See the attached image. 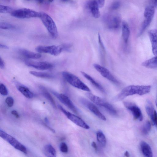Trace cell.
<instances>
[{
    "label": "cell",
    "instance_id": "cell-1",
    "mask_svg": "<svg viewBox=\"0 0 157 157\" xmlns=\"http://www.w3.org/2000/svg\"><path fill=\"white\" fill-rule=\"evenodd\" d=\"M151 86L149 85H131L124 88L114 98V101H119L123 100L127 96L137 94L142 95L149 93Z\"/></svg>",
    "mask_w": 157,
    "mask_h": 157
},
{
    "label": "cell",
    "instance_id": "cell-2",
    "mask_svg": "<svg viewBox=\"0 0 157 157\" xmlns=\"http://www.w3.org/2000/svg\"><path fill=\"white\" fill-rule=\"evenodd\" d=\"M40 18L51 36L53 39L57 38L58 36L57 29L52 18L48 14L44 12H40Z\"/></svg>",
    "mask_w": 157,
    "mask_h": 157
},
{
    "label": "cell",
    "instance_id": "cell-3",
    "mask_svg": "<svg viewBox=\"0 0 157 157\" xmlns=\"http://www.w3.org/2000/svg\"><path fill=\"white\" fill-rule=\"evenodd\" d=\"M62 75L64 79L73 87L83 91H90L88 86L75 75L67 71L63 72Z\"/></svg>",
    "mask_w": 157,
    "mask_h": 157
},
{
    "label": "cell",
    "instance_id": "cell-4",
    "mask_svg": "<svg viewBox=\"0 0 157 157\" xmlns=\"http://www.w3.org/2000/svg\"><path fill=\"white\" fill-rule=\"evenodd\" d=\"M86 95L89 99L96 105L103 108L113 115L117 114L115 108L110 103L104 99L96 96L90 92L86 93Z\"/></svg>",
    "mask_w": 157,
    "mask_h": 157
},
{
    "label": "cell",
    "instance_id": "cell-5",
    "mask_svg": "<svg viewBox=\"0 0 157 157\" xmlns=\"http://www.w3.org/2000/svg\"><path fill=\"white\" fill-rule=\"evenodd\" d=\"M11 15L13 17L20 19L40 18V12L29 8H22L14 10L11 13Z\"/></svg>",
    "mask_w": 157,
    "mask_h": 157
},
{
    "label": "cell",
    "instance_id": "cell-6",
    "mask_svg": "<svg viewBox=\"0 0 157 157\" xmlns=\"http://www.w3.org/2000/svg\"><path fill=\"white\" fill-rule=\"evenodd\" d=\"M35 50L38 53H48L56 56L59 55L63 51H66V44L57 46H38L36 47Z\"/></svg>",
    "mask_w": 157,
    "mask_h": 157
},
{
    "label": "cell",
    "instance_id": "cell-7",
    "mask_svg": "<svg viewBox=\"0 0 157 157\" xmlns=\"http://www.w3.org/2000/svg\"><path fill=\"white\" fill-rule=\"evenodd\" d=\"M0 136L17 150L24 154L27 153V149L25 146L15 138L6 133L1 129H0Z\"/></svg>",
    "mask_w": 157,
    "mask_h": 157
},
{
    "label": "cell",
    "instance_id": "cell-8",
    "mask_svg": "<svg viewBox=\"0 0 157 157\" xmlns=\"http://www.w3.org/2000/svg\"><path fill=\"white\" fill-rule=\"evenodd\" d=\"M58 106L67 117L76 125L86 129L90 128L89 125L81 118L67 111L60 105H58Z\"/></svg>",
    "mask_w": 157,
    "mask_h": 157
},
{
    "label": "cell",
    "instance_id": "cell-9",
    "mask_svg": "<svg viewBox=\"0 0 157 157\" xmlns=\"http://www.w3.org/2000/svg\"><path fill=\"white\" fill-rule=\"evenodd\" d=\"M107 27L111 29H118L121 25V16L118 14H109L105 19Z\"/></svg>",
    "mask_w": 157,
    "mask_h": 157
},
{
    "label": "cell",
    "instance_id": "cell-10",
    "mask_svg": "<svg viewBox=\"0 0 157 157\" xmlns=\"http://www.w3.org/2000/svg\"><path fill=\"white\" fill-rule=\"evenodd\" d=\"M79 100L82 105L99 118L103 121L106 120L105 117L94 104L84 98H81Z\"/></svg>",
    "mask_w": 157,
    "mask_h": 157
},
{
    "label": "cell",
    "instance_id": "cell-11",
    "mask_svg": "<svg viewBox=\"0 0 157 157\" xmlns=\"http://www.w3.org/2000/svg\"><path fill=\"white\" fill-rule=\"evenodd\" d=\"M93 66L103 77L114 84H119L118 81L107 69L98 64H94Z\"/></svg>",
    "mask_w": 157,
    "mask_h": 157
},
{
    "label": "cell",
    "instance_id": "cell-12",
    "mask_svg": "<svg viewBox=\"0 0 157 157\" xmlns=\"http://www.w3.org/2000/svg\"><path fill=\"white\" fill-rule=\"evenodd\" d=\"M52 92L61 102L74 112L76 113L78 112V110L77 108L67 96L63 94H59L54 91H52Z\"/></svg>",
    "mask_w": 157,
    "mask_h": 157
},
{
    "label": "cell",
    "instance_id": "cell-13",
    "mask_svg": "<svg viewBox=\"0 0 157 157\" xmlns=\"http://www.w3.org/2000/svg\"><path fill=\"white\" fill-rule=\"evenodd\" d=\"M125 107L132 113L134 118L140 121L143 120V115L140 108L135 104L128 101L124 102Z\"/></svg>",
    "mask_w": 157,
    "mask_h": 157
},
{
    "label": "cell",
    "instance_id": "cell-14",
    "mask_svg": "<svg viewBox=\"0 0 157 157\" xmlns=\"http://www.w3.org/2000/svg\"><path fill=\"white\" fill-rule=\"evenodd\" d=\"M25 63L29 67L42 70L49 69L53 67L52 64L46 62L27 61Z\"/></svg>",
    "mask_w": 157,
    "mask_h": 157
},
{
    "label": "cell",
    "instance_id": "cell-15",
    "mask_svg": "<svg viewBox=\"0 0 157 157\" xmlns=\"http://www.w3.org/2000/svg\"><path fill=\"white\" fill-rule=\"evenodd\" d=\"M148 34L151 42L153 54L157 55V29H152L149 30Z\"/></svg>",
    "mask_w": 157,
    "mask_h": 157
},
{
    "label": "cell",
    "instance_id": "cell-16",
    "mask_svg": "<svg viewBox=\"0 0 157 157\" xmlns=\"http://www.w3.org/2000/svg\"><path fill=\"white\" fill-rule=\"evenodd\" d=\"M87 6L93 17L98 18L100 17L99 7L97 1L94 0L90 1L87 3Z\"/></svg>",
    "mask_w": 157,
    "mask_h": 157
},
{
    "label": "cell",
    "instance_id": "cell-17",
    "mask_svg": "<svg viewBox=\"0 0 157 157\" xmlns=\"http://www.w3.org/2000/svg\"><path fill=\"white\" fill-rule=\"evenodd\" d=\"M18 50L21 55L28 58L37 59L40 58L41 56L39 53L34 52L24 49L20 48Z\"/></svg>",
    "mask_w": 157,
    "mask_h": 157
},
{
    "label": "cell",
    "instance_id": "cell-18",
    "mask_svg": "<svg viewBox=\"0 0 157 157\" xmlns=\"http://www.w3.org/2000/svg\"><path fill=\"white\" fill-rule=\"evenodd\" d=\"M122 37L125 44H127L130 34V30L128 25L125 21H123L122 24Z\"/></svg>",
    "mask_w": 157,
    "mask_h": 157
},
{
    "label": "cell",
    "instance_id": "cell-19",
    "mask_svg": "<svg viewBox=\"0 0 157 157\" xmlns=\"http://www.w3.org/2000/svg\"><path fill=\"white\" fill-rule=\"evenodd\" d=\"M140 147L143 155L147 157H151L153 153L151 149L150 145L146 142L142 141L140 143Z\"/></svg>",
    "mask_w": 157,
    "mask_h": 157
},
{
    "label": "cell",
    "instance_id": "cell-20",
    "mask_svg": "<svg viewBox=\"0 0 157 157\" xmlns=\"http://www.w3.org/2000/svg\"><path fill=\"white\" fill-rule=\"evenodd\" d=\"M81 73L82 75L90 82L95 87L101 92L105 93V90L102 86L95 81L90 76L83 71H81Z\"/></svg>",
    "mask_w": 157,
    "mask_h": 157
},
{
    "label": "cell",
    "instance_id": "cell-21",
    "mask_svg": "<svg viewBox=\"0 0 157 157\" xmlns=\"http://www.w3.org/2000/svg\"><path fill=\"white\" fill-rule=\"evenodd\" d=\"M17 87L18 90L26 98L31 99L34 97L33 93L26 87L21 85H17Z\"/></svg>",
    "mask_w": 157,
    "mask_h": 157
},
{
    "label": "cell",
    "instance_id": "cell-22",
    "mask_svg": "<svg viewBox=\"0 0 157 157\" xmlns=\"http://www.w3.org/2000/svg\"><path fill=\"white\" fill-rule=\"evenodd\" d=\"M142 65L143 67L153 69L157 68V55L144 61L142 63Z\"/></svg>",
    "mask_w": 157,
    "mask_h": 157
},
{
    "label": "cell",
    "instance_id": "cell-23",
    "mask_svg": "<svg viewBox=\"0 0 157 157\" xmlns=\"http://www.w3.org/2000/svg\"><path fill=\"white\" fill-rule=\"evenodd\" d=\"M44 154L48 157H55L56 156V152L54 148L51 144L46 145L43 149Z\"/></svg>",
    "mask_w": 157,
    "mask_h": 157
},
{
    "label": "cell",
    "instance_id": "cell-24",
    "mask_svg": "<svg viewBox=\"0 0 157 157\" xmlns=\"http://www.w3.org/2000/svg\"><path fill=\"white\" fill-rule=\"evenodd\" d=\"M145 109L147 115L151 120L153 117L155 110L154 109L152 104L149 100H147L146 101Z\"/></svg>",
    "mask_w": 157,
    "mask_h": 157
},
{
    "label": "cell",
    "instance_id": "cell-25",
    "mask_svg": "<svg viewBox=\"0 0 157 157\" xmlns=\"http://www.w3.org/2000/svg\"><path fill=\"white\" fill-rule=\"evenodd\" d=\"M40 88L43 95L50 101L54 108H56V103L51 95L44 87L40 86Z\"/></svg>",
    "mask_w": 157,
    "mask_h": 157
},
{
    "label": "cell",
    "instance_id": "cell-26",
    "mask_svg": "<svg viewBox=\"0 0 157 157\" xmlns=\"http://www.w3.org/2000/svg\"><path fill=\"white\" fill-rule=\"evenodd\" d=\"M29 73L36 77L46 78H52L54 77L53 75L47 73L39 72L35 71H30Z\"/></svg>",
    "mask_w": 157,
    "mask_h": 157
},
{
    "label": "cell",
    "instance_id": "cell-27",
    "mask_svg": "<svg viewBox=\"0 0 157 157\" xmlns=\"http://www.w3.org/2000/svg\"><path fill=\"white\" fill-rule=\"evenodd\" d=\"M96 137L100 145L102 147H105L106 144V140L105 135L100 130L97 132Z\"/></svg>",
    "mask_w": 157,
    "mask_h": 157
},
{
    "label": "cell",
    "instance_id": "cell-28",
    "mask_svg": "<svg viewBox=\"0 0 157 157\" xmlns=\"http://www.w3.org/2000/svg\"><path fill=\"white\" fill-rule=\"evenodd\" d=\"M154 13L155 7L149 5L145 8L144 15L145 18L152 19Z\"/></svg>",
    "mask_w": 157,
    "mask_h": 157
},
{
    "label": "cell",
    "instance_id": "cell-29",
    "mask_svg": "<svg viewBox=\"0 0 157 157\" xmlns=\"http://www.w3.org/2000/svg\"><path fill=\"white\" fill-rule=\"evenodd\" d=\"M151 125L150 121H147L143 126L142 129L143 133L145 135L148 134L151 129Z\"/></svg>",
    "mask_w": 157,
    "mask_h": 157
},
{
    "label": "cell",
    "instance_id": "cell-30",
    "mask_svg": "<svg viewBox=\"0 0 157 157\" xmlns=\"http://www.w3.org/2000/svg\"><path fill=\"white\" fill-rule=\"evenodd\" d=\"M14 10V9L11 7L4 5H0V12L2 13H10Z\"/></svg>",
    "mask_w": 157,
    "mask_h": 157
},
{
    "label": "cell",
    "instance_id": "cell-31",
    "mask_svg": "<svg viewBox=\"0 0 157 157\" xmlns=\"http://www.w3.org/2000/svg\"><path fill=\"white\" fill-rule=\"evenodd\" d=\"M0 28L3 29H15L16 27L13 25L6 22H1Z\"/></svg>",
    "mask_w": 157,
    "mask_h": 157
},
{
    "label": "cell",
    "instance_id": "cell-32",
    "mask_svg": "<svg viewBox=\"0 0 157 157\" xmlns=\"http://www.w3.org/2000/svg\"><path fill=\"white\" fill-rule=\"evenodd\" d=\"M0 92L3 96H6L8 94V90L5 86L3 83H1L0 85Z\"/></svg>",
    "mask_w": 157,
    "mask_h": 157
},
{
    "label": "cell",
    "instance_id": "cell-33",
    "mask_svg": "<svg viewBox=\"0 0 157 157\" xmlns=\"http://www.w3.org/2000/svg\"><path fill=\"white\" fill-rule=\"evenodd\" d=\"M120 6V2L119 1H115L112 3L110 6V9L113 10H116L119 8Z\"/></svg>",
    "mask_w": 157,
    "mask_h": 157
},
{
    "label": "cell",
    "instance_id": "cell-34",
    "mask_svg": "<svg viewBox=\"0 0 157 157\" xmlns=\"http://www.w3.org/2000/svg\"><path fill=\"white\" fill-rule=\"evenodd\" d=\"M60 151L63 153H66L68 151V147L67 144L65 143L62 142L60 145Z\"/></svg>",
    "mask_w": 157,
    "mask_h": 157
},
{
    "label": "cell",
    "instance_id": "cell-35",
    "mask_svg": "<svg viewBox=\"0 0 157 157\" xmlns=\"http://www.w3.org/2000/svg\"><path fill=\"white\" fill-rule=\"evenodd\" d=\"M5 101L7 105L10 107H12L14 104V100L11 97H7Z\"/></svg>",
    "mask_w": 157,
    "mask_h": 157
},
{
    "label": "cell",
    "instance_id": "cell-36",
    "mask_svg": "<svg viewBox=\"0 0 157 157\" xmlns=\"http://www.w3.org/2000/svg\"><path fill=\"white\" fill-rule=\"evenodd\" d=\"M151 120L153 124L156 126L157 129V112L156 111H155L153 117Z\"/></svg>",
    "mask_w": 157,
    "mask_h": 157
},
{
    "label": "cell",
    "instance_id": "cell-37",
    "mask_svg": "<svg viewBox=\"0 0 157 157\" xmlns=\"http://www.w3.org/2000/svg\"><path fill=\"white\" fill-rule=\"evenodd\" d=\"M97 2L99 8L102 7L105 4V0H97Z\"/></svg>",
    "mask_w": 157,
    "mask_h": 157
},
{
    "label": "cell",
    "instance_id": "cell-38",
    "mask_svg": "<svg viewBox=\"0 0 157 157\" xmlns=\"http://www.w3.org/2000/svg\"><path fill=\"white\" fill-rule=\"evenodd\" d=\"M150 5L154 7H157V0H150Z\"/></svg>",
    "mask_w": 157,
    "mask_h": 157
},
{
    "label": "cell",
    "instance_id": "cell-39",
    "mask_svg": "<svg viewBox=\"0 0 157 157\" xmlns=\"http://www.w3.org/2000/svg\"><path fill=\"white\" fill-rule=\"evenodd\" d=\"M5 63L4 61L2 58H0V67L1 69H3L5 68Z\"/></svg>",
    "mask_w": 157,
    "mask_h": 157
},
{
    "label": "cell",
    "instance_id": "cell-40",
    "mask_svg": "<svg viewBox=\"0 0 157 157\" xmlns=\"http://www.w3.org/2000/svg\"><path fill=\"white\" fill-rule=\"evenodd\" d=\"M12 114L14 115L17 118H19V115L17 111L15 110H13L11 112Z\"/></svg>",
    "mask_w": 157,
    "mask_h": 157
},
{
    "label": "cell",
    "instance_id": "cell-41",
    "mask_svg": "<svg viewBox=\"0 0 157 157\" xmlns=\"http://www.w3.org/2000/svg\"><path fill=\"white\" fill-rule=\"evenodd\" d=\"M91 146L95 150V151H98V148L97 144L95 142H93L91 143Z\"/></svg>",
    "mask_w": 157,
    "mask_h": 157
},
{
    "label": "cell",
    "instance_id": "cell-42",
    "mask_svg": "<svg viewBox=\"0 0 157 157\" xmlns=\"http://www.w3.org/2000/svg\"><path fill=\"white\" fill-rule=\"evenodd\" d=\"M0 47L1 48L4 49H8L9 48L8 46L3 44H0Z\"/></svg>",
    "mask_w": 157,
    "mask_h": 157
},
{
    "label": "cell",
    "instance_id": "cell-43",
    "mask_svg": "<svg viewBox=\"0 0 157 157\" xmlns=\"http://www.w3.org/2000/svg\"><path fill=\"white\" fill-rule=\"evenodd\" d=\"M124 155L125 156L128 157L130 156V154L128 151H126L124 153Z\"/></svg>",
    "mask_w": 157,
    "mask_h": 157
},
{
    "label": "cell",
    "instance_id": "cell-44",
    "mask_svg": "<svg viewBox=\"0 0 157 157\" xmlns=\"http://www.w3.org/2000/svg\"><path fill=\"white\" fill-rule=\"evenodd\" d=\"M39 4H42L44 2L45 0H36Z\"/></svg>",
    "mask_w": 157,
    "mask_h": 157
},
{
    "label": "cell",
    "instance_id": "cell-45",
    "mask_svg": "<svg viewBox=\"0 0 157 157\" xmlns=\"http://www.w3.org/2000/svg\"><path fill=\"white\" fill-rule=\"evenodd\" d=\"M44 120H45V122L46 123H48V120L47 117H46L45 118Z\"/></svg>",
    "mask_w": 157,
    "mask_h": 157
},
{
    "label": "cell",
    "instance_id": "cell-46",
    "mask_svg": "<svg viewBox=\"0 0 157 157\" xmlns=\"http://www.w3.org/2000/svg\"><path fill=\"white\" fill-rule=\"evenodd\" d=\"M155 104H156V107L157 108V95H156V100H155Z\"/></svg>",
    "mask_w": 157,
    "mask_h": 157
},
{
    "label": "cell",
    "instance_id": "cell-47",
    "mask_svg": "<svg viewBox=\"0 0 157 157\" xmlns=\"http://www.w3.org/2000/svg\"><path fill=\"white\" fill-rule=\"evenodd\" d=\"M61 1L63 2H67L69 0H60Z\"/></svg>",
    "mask_w": 157,
    "mask_h": 157
},
{
    "label": "cell",
    "instance_id": "cell-48",
    "mask_svg": "<svg viewBox=\"0 0 157 157\" xmlns=\"http://www.w3.org/2000/svg\"><path fill=\"white\" fill-rule=\"evenodd\" d=\"M54 0H48L49 2H52Z\"/></svg>",
    "mask_w": 157,
    "mask_h": 157
},
{
    "label": "cell",
    "instance_id": "cell-49",
    "mask_svg": "<svg viewBox=\"0 0 157 157\" xmlns=\"http://www.w3.org/2000/svg\"><path fill=\"white\" fill-rule=\"evenodd\" d=\"M27 0V1H29L30 0Z\"/></svg>",
    "mask_w": 157,
    "mask_h": 157
}]
</instances>
